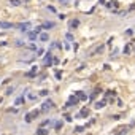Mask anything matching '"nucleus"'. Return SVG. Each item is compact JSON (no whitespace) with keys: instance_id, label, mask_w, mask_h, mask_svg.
Masks as SVG:
<instances>
[{"instance_id":"obj_3","label":"nucleus","mask_w":135,"mask_h":135,"mask_svg":"<svg viewBox=\"0 0 135 135\" xmlns=\"http://www.w3.org/2000/svg\"><path fill=\"white\" fill-rule=\"evenodd\" d=\"M13 24H10V22H0V29H8V27H11Z\"/></svg>"},{"instance_id":"obj_1","label":"nucleus","mask_w":135,"mask_h":135,"mask_svg":"<svg viewBox=\"0 0 135 135\" xmlns=\"http://www.w3.org/2000/svg\"><path fill=\"white\" fill-rule=\"evenodd\" d=\"M38 30H40V29H37V30H30V32H29V38H30V40H35V38H37V37H38Z\"/></svg>"},{"instance_id":"obj_6","label":"nucleus","mask_w":135,"mask_h":135,"mask_svg":"<svg viewBox=\"0 0 135 135\" xmlns=\"http://www.w3.org/2000/svg\"><path fill=\"white\" fill-rule=\"evenodd\" d=\"M40 40L46 41V40H48V35H46V34H43V35H41V37H40Z\"/></svg>"},{"instance_id":"obj_4","label":"nucleus","mask_w":135,"mask_h":135,"mask_svg":"<svg viewBox=\"0 0 135 135\" xmlns=\"http://www.w3.org/2000/svg\"><path fill=\"white\" fill-rule=\"evenodd\" d=\"M45 64H46V65H49V64H51V54H46V56H45Z\"/></svg>"},{"instance_id":"obj_5","label":"nucleus","mask_w":135,"mask_h":135,"mask_svg":"<svg viewBox=\"0 0 135 135\" xmlns=\"http://www.w3.org/2000/svg\"><path fill=\"white\" fill-rule=\"evenodd\" d=\"M53 107V103H51V102H45V103H43V110H45V111H46L48 108H51Z\"/></svg>"},{"instance_id":"obj_7","label":"nucleus","mask_w":135,"mask_h":135,"mask_svg":"<svg viewBox=\"0 0 135 135\" xmlns=\"http://www.w3.org/2000/svg\"><path fill=\"white\" fill-rule=\"evenodd\" d=\"M43 27H46V29H48V27H53V24H51V22H46V24H45Z\"/></svg>"},{"instance_id":"obj_2","label":"nucleus","mask_w":135,"mask_h":135,"mask_svg":"<svg viewBox=\"0 0 135 135\" xmlns=\"http://www.w3.org/2000/svg\"><path fill=\"white\" fill-rule=\"evenodd\" d=\"M19 29L22 30V32L29 30V29H30V22H24V24H19Z\"/></svg>"}]
</instances>
